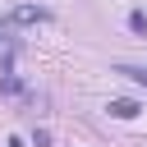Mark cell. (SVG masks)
I'll return each mask as SVG.
<instances>
[{"instance_id":"cell-1","label":"cell","mask_w":147,"mask_h":147,"mask_svg":"<svg viewBox=\"0 0 147 147\" xmlns=\"http://www.w3.org/2000/svg\"><path fill=\"white\" fill-rule=\"evenodd\" d=\"M9 23H51V9H41V5H23V9L9 14Z\"/></svg>"},{"instance_id":"cell-2","label":"cell","mask_w":147,"mask_h":147,"mask_svg":"<svg viewBox=\"0 0 147 147\" xmlns=\"http://www.w3.org/2000/svg\"><path fill=\"white\" fill-rule=\"evenodd\" d=\"M18 46H23V41L14 37V23L5 18V23H0V60H14V55H18Z\"/></svg>"},{"instance_id":"cell-3","label":"cell","mask_w":147,"mask_h":147,"mask_svg":"<svg viewBox=\"0 0 147 147\" xmlns=\"http://www.w3.org/2000/svg\"><path fill=\"white\" fill-rule=\"evenodd\" d=\"M106 110H110V115H115V119H133V115H138V110H142V106H138V101H129V96H115V101H110V106H106Z\"/></svg>"},{"instance_id":"cell-4","label":"cell","mask_w":147,"mask_h":147,"mask_svg":"<svg viewBox=\"0 0 147 147\" xmlns=\"http://www.w3.org/2000/svg\"><path fill=\"white\" fill-rule=\"evenodd\" d=\"M0 92H5V96H28L23 78H14V74H5V78H0Z\"/></svg>"},{"instance_id":"cell-5","label":"cell","mask_w":147,"mask_h":147,"mask_svg":"<svg viewBox=\"0 0 147 147\" xmlns=\"http://www.w3.org/2000/svg\"><path fill=\"white\" fill-rule=\"evenodd\" d=\"M115 74H119V78H133V83L147 87V69H142V64H115Z\"/></svg>"}]
</instances>
